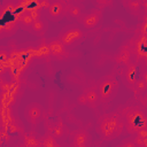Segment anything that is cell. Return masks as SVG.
<instances>
[{
    "mask_svg": "<svg viewBox=\"0 0 147 147\" xmlns=\"http://www.w3.org/2000/svg\"><path fill=\"white\" fill-rule=\"evenodd\" d=\"M125 129L124 117L119 113H109L100 118L98 132L105 140H113L119 137Z\"/></svg>",
    "mask_w": 147,
    "mask_h": 147,
    "instance_id": "6da1fadb",
    "label": "cell"
},
{
    "mask_svg": "<svg viewBox=\"0 0 147 147\" xmlns=\"http://www.w3.org/2000/svg\"><path fill=\"white\" fill-rule=\"evenodd\" d=\"M125 122V130L129 134L134 136L142 129L147 127V113L140 106H129L122 113Z\"/></svg>",
    "mask_w": 147,
    "mask_h": 147,
    "instance_id": "7a4b0ae2",
    "label": "cell"
},
{
    "mask_svg": "<svg viewBox=\"0 0 147 147\" xmlns=\"http://www.w3.org/2000/svg\"><path fill=\"white\" fill-rule=\"evenodd\" d=\"M119 87L118 80L114 76H106L103 77L98 84V93L100 96V101L107 103L114 99L117 94Z\"/></svg>",
    "mask_w": 147,
    "mask_h": 147,
    "instance_id": "3957f363",
    "label": "cell"
},
{
    "mask_svg": "<svg viewBox=\"0 0 147 147\" xmlns=\"http://www.w3.org/2000/svg\"><path fill=\"white\" fill-rule=\"evenodd\" d=\"M85 37V32L77 26L70 25L67 26L65 29H63L59 36V39L65 45V46H71L75 45L79 41H82Z\"/></svg>",
    "mask_w": 147,
    "mask_h": 147,
    "instance_id": "277c9868",
    "label": "cell"
},
{
    "mask_svg": "<svg viewBox=\"0 0 147 147\" xmlns=\"http://www.w3.org/2000/svg\"><path fill=\"white\" fill-rule=\"evenodd\" d=\"M101 18H102V13L100 10H93V11L83 14L78 18V21L83 25V28H85L86 30H92L98 26Z\"/></svg>",
    "mask_w": 147,
    "mask_h": 147,
    "instance_id": "5b68a950",
    "label": "cell"
},
{
    "mask_svg": "<svg viewBox=\"0 0 147 147\" xmlns=\"http://www.w3.org/2000/svg\"><path fill=\"white\" fill-rule=\"evenodd\" d=\"M25 118L28 121V123H30L31 125H36L40 122L41 116H42V108L39 103L37 102H32L30 105L26 106L25 111H24Z\"/></svg>",
    "mask_w": 147,
    "mask_h": 147,
    "instance_id": "8992f818",
    "label": "cell"
},
{
    "mask_svg": "<svg viewBox=\"0 0 147 147\" xmlns=\"http://www.w3.org/2000/svg\"><path fill=\"white\" fill-rule=\"evenodd\" d=\"M47 15L51 21H60L65 16V5L62 1H52L47 9Z\"/></svg>",
    "mask_w": 147,
    "mask_h": 147,
    "instance_id": "52a82bcc",
    "label": "cell"
},
{
    "mask_svg": "<svg viewBox=\"0 0 147 147\" xmlns=\"http://www.w3.org/2000/svg\"><path fill=\"white\" fill-rule=\"evenodd\" d=\"M48 48L51 52V55L57 60H61L64 57L67 53V46L60 40V39H53L48 44Z\"/></svg>",
    "mask_w": 147,
    "mask_h": 147,
    "instance_id": "ba28073f",
    "label": "cell"
},
{
    "mask_svg": "<svg viewBox=\"0 0 147 147\" xmlns=\"http://www.w3.org/2000/svg\"><path fill=\"white\" fill-rule=\"evenodd\" d=\"M71 145L75 147H85L88 144V133L86 130L80 129L71 133Z\"/></svg>",
    "mask_w": 147,
    "mask_h": 147,
    "instance_id": "9c48e42d",
    "label": "cell"
},
{
    "mask_svg": "<svg viewBox=\"0 0 147 147\" xmlns=\"http://www.w3.org/2000/svg\"><path fill=\"white\" fill-rule=\"evenodd\" d=\"M137 71H138V68H137V64H134L133 62H129L126 65H125V69H124V79L126 82V84L133 88V85L136 83V80L138 79L137 78Z\"/></svg>",
    "mask_w": 147,
    "mask_h": 147,
    "instance_id": "30bf717a",
    "label": "cell"
},
{
    "mask_svg": "<svg viewBox=\"0 0 147 147\" xmlns=\"http://www.w3.org/2000/svg\"><path fill=\"white\" fill-rule=\"evenodd\" d=\"M123 6L127 13L138 16L142 10V1L141 0H123Z\"/></svg>",
    "mask_w": 147,
    "mask_h": 147,
    "instance_id": "8fae6325",
    "label": "cell"
},
{
    "mask_svg": "<svg viewBox=\"0 0 147 147\" xmlns=\"http://www.w3.org/2000/svg\"><path fill=\"white\" fill-rule=\"evenodd\" d=\"M131 57H132V51L130 48H127V47L124 46L115 55V62L117 64L126 65L129 62H131Z\"/></svg>",
    "mask_w": 147,
    "mask_h": 147,
    "instance_id": "7c38bea8",
    "label": "cell"
},
{
    "mask_svg": "<svg viewBox=\"0 0 147 147\" xmlns=\"http://www.w3.org/2000/svg\"><path fill=\"white\" fill-rule=\"evenodd\" d=\"M18 28H20V25L17 23V20H9V21H7L6 23L2 24V26L0 29V32H1L2 38L13 36L17 31Z\"/></svg>",
    "mask_w": 147,
    "mask_h": 147,
    "instance_id": "4fadbf2b",
    "label": "cell"
},
{
    "mask_svg": "<svg viewBox=\"0 0 147 147\" xmlns=\"http://www.w3.org/2000/svg\"><path fill=\"white\" fill-rule=\"evenodd\" d=\"M16 20H17V23H18L20 28L23 29V30H28V31L30 30V28H31V25H32V23L34 21L33 17L31 16V14L28 10L22 11Z\"/></svg>",
    "mask_w": 147,
    "mask_h": 147,
    "instance_id": "5bb4252c",
    "label": "cell"
},
{
    "mask_svg": "<svg viewBox=\"0 0 147 147\" xmlns=\"http://www.w3.org/2000/svg\"><path fill=\"white\" fill-rule=\"evenodd\" d=\"M85 94H86V98H87V106L92 109L96 108L98 105L100 103V96H99L98 90H95L93 87L87 88L85 91Z\"/></svg>",
    "mask_w": 147,
    "mask_h": 147,
    "instance_id": "9a60e30c",
    "label": "cell"
},
{
    "mask_svg": "<svg viewBox=\"0 0 147 147\" xmlns=\"http://www.w3.org/2000/svg\"><path fill=\"white\" fill-rule=\"evenodd\" d=\"M82 15H83L82 8L78 5H75V3H68V5H65V16L67 17L78 20Z\"/></svg>",
    "mask_w": 147,
    "mask_h": 147,
    "instance_id": "2e32d148",
    "label": "cell"
},
{
    "mask_svg": "<svg viewBox=\"0 0 147 147\" xmlns=\"http://www.w3.org/2000/svg\"><path fill=\"white\" fill-rule=\"evenodd\" d=\"M51 134H52L54 138L59 139V138H62V137H64L65 134H68V129H67V126L63 124L62 121H59V122L51 129Z\"/></svg>",
    "mask_w": 147,
    "mask_h": 147,
    "instance_id": "e0dca14e",
    "label": "cell"
},
{
    "mask_svg": "<svg viewBox=\"0 0 147 147\" xmlns=\"http://www.w3.org/2000/svg\"><path fill=\"white\" fill-rule=\"evenodd\" d=\"M31 33L36 34V36H41L44 34V32L46 31V25L44 23V21L41 18H38V20H34L30 30H29Z\"/></svg>",
    "mask_w": 147,
    "mask_h": 147,
    "instance_id": "ac0fdd59",
    "label": "cell"
},
{
    "mask_svg": "<svg viewBox=\"0 0 147 147\" xmlns=\"http://www.w3.org/2000/svg\"><path fill=\"white\" fill-rule=\"evenodd\" d=\"M22 145L25 147H38L41 146V140L33 136H25Z\"/></svg>",
    "mask_w": 147,
    "mask_h": 147,
    "instance_id": "d6986e66",
    "label": "cell"
},
{
    "mask_svg": "<svg viewBox=\"0 0 147 147\" xmlns=\"http://www.w3.org/2000/svg\"><path fill=\"white\" fill-rule=\"evenodd\" d=\"M41 146L42 147H60V145L56 141V138H54L52 134H48L41 139Z\"/></svg>",
    "mask_w": 147,
    "mask_h": 147,
    "instance_id": "ffe728a7",
    "label": "cell"
},
{
    "mask_svg": "<svg viewBox=\"0 0 147 147\" xmlns=\"http://www.w3.org/2000/svg\"><path fill=\"white\" fill-rule=\"evenodd\" d=\"M133 90H134L136 92H138V93H144V92H146V90H147V82L144 80L142 78H138V79L136 80L134 85H133Z\"/></svg>",
    "mask_w": 147,
    "mask_h": 147,
    "instance_id": "44dd1931",
    "label": "cell"
},
{
    "mask_svg": "<svg viewBox=\"0 0 147 147\" xmlns=\"http://www.w3.org/2000/svg\"><path fill=\"white\" fill-rule=\"evenodd\" d=\"M28 11L31 14V16L33 17V20H38V18H40V16H41V8H39V7L32 8V9H30V10H28Z\"/></svg>",
    "mask_w": 147,
    "mask_h": 147,
    "instance_id": "7402d4cb",
    "label": "cell"
},
{
    "mask_svg": "<svg viewBox=\"0 0 147 147\" xmlns=\"http://www.w3.org/2000/svg\"><path fill=\"white\" fill-rule=\"evenodd\" d=\"M77 103L80 105V106H87V98H86L85 92L78 95V98H77Z\"/></svg>",
    "mask_w": 147,
    "mask_h": 147,
    "instance_id": "603a6c76",
    "label": "cell"
},
{
    "mask_svg": "<svg viewBox=\"0 0 147 147\" xmlns=\"http://www.w3.org/2000/svg\"><path fill=\"white\" fill-rule=\"evenodd\" d=\"M121 146H122V147H136V144H134V141H133V138H131V139H125V140H123V141L121 142Z\"/></svg>",
    "mask_w": 147,
    "mask_h": 147,
    "instance_id": "cb8c5ba5",
    "label": "cell"
},
{
    "mask_svg": "<svg viewBox=\"0 0 147 147\" xmlns=\"http://www.w3.org/2000/svg\"><path fill=\"white\" fill-rule=\"evenodd\" d=\"M139 101L144 108H147V92H144L142 95L139 98Z\"/></svg>",
    "mask_w": 147,
    "mask_h": 147,
    "instance_id": "d4e9b609",
    "label": "cell"
},
{
    "mask_svg": "<svg viewBox=\"0 0 147 147\" xmlns=\"http://www.w3.org/2000/svg\"><path fill=\"white\" fill-rule=\"evenodd\" d=\"M52 3V0H40V8L41 9H48Z\"/></svg>",
    "mask_w": 147,
    "mask_h": 147,
    "instance_id": "484cf974",
    "label": "cell"
},
{
    "mask_svg": "<svg viewBox=\"0 0 147 147\" xmlns=\"http://www.w3.org/2000/svg\"><path fill=\"white\" fill-rule=\"evenodd\" d=\"M134 136H138V137H140V138H142V139L147 138V127H146V129L140 130V131H139V132H137Z\"/></svg>",
    "mask_w": 147,
    "mask_h": 147,
    "instance_id": "4316f807",
    "label": "cell"
},
{
    "mask_svg": "<svg viewBox=\"0 0 147 147\" xmlns=\"http://www.w3.org/2000/svg\"><path fill=\"white\" fill-rule=\"evenodd\" d=\"M110 1H111V0H95V2H96L100 7H106V6H108V5L110 3Z\"/></svg>",
    "mask_w": 147,
    "mask_h": 147,
    "instance_id": "83f0119b",
    "label": "cell"
},
{
    "mask_svg": "<svg viewBox=\"0 0 147 147\" xmlns=\"http://www.w3.org/2000/svg\"><path fill=\"white\" fill-rule=\"evenodd\" d=\"M140 75H141V78H142L144 80L147 82V67L141 68V70H140Z\"/></svg>",
    "mask_w": 147,
    "mask_h": 147,
    "instance_id": "f1b7e54d",
    "label": "cell"
},
{
    "mask_svg": "<svg viewBox=\"0 0 147 147\" xmlns=\"http://www.w3.org/2000/svg\"><path fill=\"white\" fill-rule=\"evenodd\" d=\"M0 54H1V61H5V60H7V59H9V52H6V51H1L0 52Z\"/></svg>",
    "mask_w": 147,
    "mask_h": 147,
    "instance_id": "f546056e",
    "label": "cell"
},
{
    "mask_svg": "<svg viewBox=\"0 0 147 147\" xmlns=\"http://www.w3.org/2000/svg\"><path fill=\"white\" fill-rule=\"evenodd\" d=\"M142 147H147V138L144 139V146Z\"/></svg>",
    "mask_w": 147,
    "mask_h": 147,
    "instance_id": "4dcf8cb0",
    "label": "cell"
},
{
    "mask_svg": "<svg viewBox=\"0 0 147 147\" xmlns=\"http://www.w3.org/2000/svg\"><path fill=\"white\" fill-rule=\"evenodd\" d=\"M53 1H61V0H53Z\"/></svg>",
    "mask_w": 147,
    "mask_h": 147,
    "instance_id": "1f68e13d",
    "label": "cell"
},
{
    "mask_svg": "<svg viewBox=\"0 0 147 147\" xmlns=\"http://www.w3.org/2000/svg\"><path fill=\"white\" fill-rule=\"evenodd\" d=\"M146 67H147V60H146Z\"/></svg>",
    "mask_w": 147,
    "mask_h": 147,
    "instance_id": "d6a6232c",
    "label": "cell"
}]
</instances>
